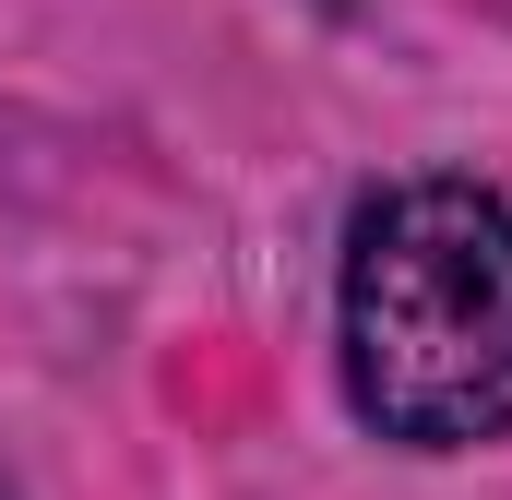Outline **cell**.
<instances>
[{
	"label": "cell",
	"instance_id": "obj_1",
	"mask_svg": "<svg viewBox=\"0 0 512 500\" xmlns=\"http://www.w3.org/2000/svg\"><path fill=\"white\" fill-rule=\"evenodd\" d=\"M334 370L393 453L512 441V203L477 179H382L334 262Z\"/></svg>",
	"mask_w": 512,
	"mask_h": 500
},
{
	"label": "cell",
	"instance_id": "obj_2",
	"mask_svg": "<svg viewBox=\"0 0 512 500\" xmlns=\"http://www.w3.org/2000/svg\"><path fill=\"white\" fill-rule=\"evenodd\" d=\"M0 500H12V489H0Z\"/></svg>",
	"mask_w": 512,
	"mask_h": 500
}]
</instances>
